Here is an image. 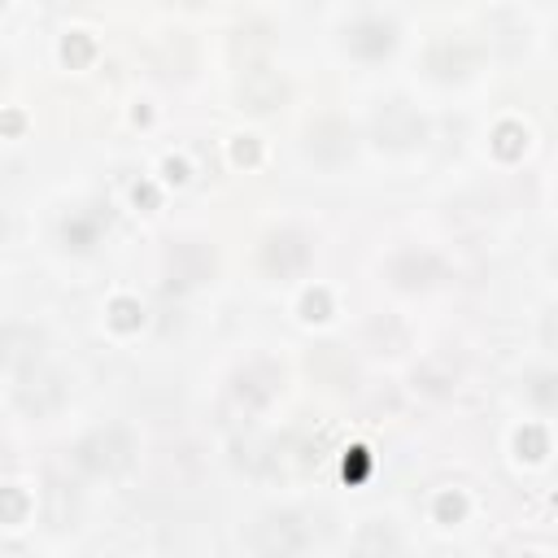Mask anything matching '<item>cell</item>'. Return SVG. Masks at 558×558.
<instances>
[{
    "mask_svg": "<svg viewBox=\"0 0 558 558\" xmlns=\"http://www.w3.org/2000/svg\"><path fill=\"white\" fill-rule=\"evenodd\" d=\"M371 135L379 148H418L427 140V122L405 100H384L371 118Z\"/></svg>",
    "mask_w": 558,
    "mask_h": 558,
    "instance_id": "3",
    "label": "cell"
},
{
    "mask_svg": "<svg viewBox=\"0 0 558 558\" xmlns=\"http://www.w3.org/2000/svg\"><path fill=\"white\" fill-rule=\"evenodd\" d=\"M305 262H310V240H305L301 231H292V227L275 231V235L266 240V248H262V266H266L270 275H279V279L305 270Z\"/></svg>",
    "mask_w": 558,
    "mask_h": 558,
    "instance_id": "5",
    "label": "cell"
},
{
    "mask_svg": "<svg viewBox=\"0 0 558 558\" xmlns=\"http://www.w3.org/2000/svg\"><path fill=\"white\" fill-rule=\"evenodd\" d=\"M166 266H170V283H179V288H196L201 279L214 275V248L201 244V240H179V244L170 248Z\"/></svg>",
    "mask_w": 558,
    "mask_h": 558,
    "instance_id": "6",
    "label": "cell"
},
{
    "mask_svg": "<svg viewBox=\"0 0 558 558\" xmlns=\"http://www.w3.org/2000/svg\"><path fill=\"white\" fill-rule=\"evenodd\" d=\"M244 545L253 558H296L310 545V527L296 510H262L244 527Z\"/></svg>",
    "mask_w": 558,
    "mask_h": 558,
    "instance_id": "1",
    "label": "cell"
},
{
    "mask_svg": "<svg viewBox=\"0 0 558 558\" xmlns=\"http://www.w3.org/2000/svg\"><path fill=\"white\" fill-rule=\"evenodd\" d=\"M388 279H392L397 288H427V283L440 279V262H436L432 253L405 248V253H397V257L388 262Z\"/></svg>",
    "mask_w": 558,
    "mask_h": 558,
    "instance_id": "10",
    "label": "cell"
},
{
    "mask_svg": "<svg viewBox=\"0 0 558 558\" xmlns=\"http://www.w3.org/2000/svg\"><path fill=\"white\" fill-rule=\"evenodd\" d=\"M466 65H471V48L458 39H440L436 48H432V70L440 74V78H453V74H466Z\"/></svg>",
    "mask_w": 558,
    "mask_h": 558,
    "instance_id": "14",
    "label": "cell"
},
{
    "mask_svg": "<svg viewBox=\"0 0 558 558\" xmlns=\"http://www.w3.org/2000/svg\"><path fill=\"white\" fill-rule=\"evenodd\" d=\"M305 153H310L318 166H340V161H349V153H353V135H349L344 122L323 118V122L310 126V135H305Z\"/></svg>",
    "mask_w": 558,
    "mask_h": 558,
    "instance_id": "8",
    "label": "cell"
},
{
    "mask_svg": "<svg viewBox=\"0 0 558 558\" xmlns=\"http://www.w3.org/2000/svg\"><path fill=\"white\" fill-rule=\"evenodd\" d=\"M17 405L26 410V414H35V418H48V414H57L61 405H65V379H61V371H52V366H31V371H22V384H17Z\"/></svg>",
    "mask_w": 558,
    "mask_h": 558,
    "instance_id": "4",
    "label": "cell"
},
{
    "mask_svg": "<svg viewBox=\"0 0 558 558\" xmlns=\"http://www.w3.org/2000/svg\"><path fill=\"white\" fill-rule=\"evenodd\" d=\"M4 235H9V218L0 214V244H4Z\"/></svg>",
    "mask_w": 558,
    "mask_h": 558,
    "instance_id": "16",
    "label": "cell"
},
{
    "mask_svg": "<svg viewBox=\"0 0 558 558\" xmlns=\"http://www.w3.org/2000/svg\"><path fill=\"white\" fill-rule=\"evenodd\" d=\"M275 384H279L275 366H270V362H253V366H244V371L235 375V397H240L244 405H262V401L275 397Z\"/></svg>",
    "mask_w": 558,
    "mask_h": 558,
    "instance_id": "12",
    "label": "cell"
},
{
    "mask_svg": "<svg viewBox=\"0 0 558 558\" xmlns=\"http://www.w3.org/2000/svg\"><path fill=\"white\" fill-rule=\"evenodd\" d=\"M353 558H401V536L388 519H366L349 545Z\"/></svg>",
    "mask_w": 558,
    "mask_h": 558,
    "instance_id": "9",
    "label": "cell"
},
{
    "mask_svg": "<svg viewBox=\"0 0 558 558\" xmlns=\"http://www.w3.org/2000/svg\"><path fill=\"white\" fill-rule=\"evenodd\" d=\"M70 519H74V497H65V484H48V523L70 527Z\"/></svg>",
    "mask_w": 558,
    "mask_h": 558,
    "instance_id": "15",
    "label": "cell"
},
{
    "mask_svg": "<svg viewBox=\"0 0 558 558\" xmlns=\"http://www.w3.org/2000/svg\"><path fill=\"white\" fill-rule=\"evenodd\" d=\"M74 462L83 471H92V475H122L135 462V440H131L126 427H113V423L109 427H96L92 436L78 440Z\"/></svg>",
    "mask_w": 558,
    "mask_h": 558,
    "instance_id": "2",
    "label": "cell"
},
{
    "mask_svg": "<svg viewBox=\"0 0 558 558\" xmlns=\"http://www.w3.org/2000/svg\"><path fill=\"white\" fill-rule=\"evenodd\" d=\"M240 100L248 109H275L283 100V78L266 65H248L244 78H240Z\"/></svg>",
    "mask_w": 558,
    "mask_h": 558,
    "instance_id": "11",
    "label": "cell"
},
{
    "mask_svg": "<svg viewBox=\"0 0 558 558\" xmlns=\"http://www.w3.org/2000/svg\"><path fill=\"white\" fill-rule=\"evenodd\" d=\"M349 48L362 52V57H379V52L392 48V26L379 22V17H366V22H357V26L349 31Z\"/></svg>",
    "mask_w": 558,
    "mask_h": 558,
    "instance_id": "13",
    "label": "cell"
},
{
    "mask_svg": "<svg viewBox=\"0 0 558 558\" xmlns=\"http://www.w3.org/2000/svg\"><path fill=\"white\" fill-rule=\"evenodd\" d=\"M39 349H44V331L31 327V323H9L0 327V366L9 371H31L39 362Z\"/></svg>",
    "mask_w": 558,
    "mask_h": 558,
    "instance_id": "7",
    "label": "cell"
},
{
    "mask_svg": "<svg viewBox=\"0 0 558 558\" xmlns=\"http://www.w3.org/2000/svg\"><path fill=\"white\" fill-rule=\"evenodd\" d=\"M0 558H17V554H9V549H0Z\"/></svg>",
    "mask_w": 558,
    "mask_h": 558,
    "instance_id": "17",
    "label": "cell"
}]
</instances>
